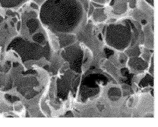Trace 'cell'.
Returning <instances> with one entry per match:
<instances>
[{
	"instance_id": "cell-1",
	"label": "cell",
	"mask_w": 158,
	"mask_h": 127,
	"mask_svg": "<svg viewBox=\"0 0 158 127\" xmlns=\"http://www.w3.org/2000/svg\"><path fill=\"white\" fill-rule=\"evenodd\" d=\"M39 17L42 25L54 34L74 33L87 19L78 0H47L40 8Z\"/></svg>"
},
{
	"instance_id": "cell-2",
	"label": "cell",
	"mask_w": 158,
	"mask_h": 127,
	"mask_svg": "<svg viewBox=\"0 0 158 127\" xmlns=\"http://www.w3.org/2000/svg\"><path fill=\"white\" fill-rule=\"evenodd\" d=\"M132 37V30L127 19L107 24L103 36L107 45L119 51L129 47Z\"/></svg>"
},
{
	"instance_id": "cell-3",
	"label": "cell",
	"mask_w": 158,
	"mask_h": 127,
	"mask_svg": "<svg viewBox=\"0 0 158 127\" xmlns=\"http://www.w3.org/2000/svg\"><path fill=\"white\" fill-rule=\"evenodd\" d=\"M12 49L21 57L23 61L29 60H38L43 57L48 58L51 54L49 43L44 46L21 37L13 39L8 45L7 49Z\"/></svg>"
},
{
	"instance_id": "cell-4",
	"label": "cell",
	"mask_w": 158,
	"mask_h": 127,
	"mask_svg": "<svg viewBox=\"0 0 158 127\" xmlns=\"http://www.w3.org/2000/svg\"><path fill=\"white\" fill-rule=\"evenodd\" d=\"M137 0H114L111 12L114 15H120L125 13L128 7L131 9L136 7Z\"/></svg>"
},
{
	"instance_id": "cell-5",
	"label": "cell",
	"mask_w": 158,
	"mask_h": 127,
	"mask_svg": "<svg viewBox=\"0 0 158 127\" xmlns=\"http://www.w3.org/2000/svg\"><path fill=\"white\" fill-rule=\"evenodd\" d=\"M54 35L58 38L59 47L62 49L77 42V36L74 33H57Z\"/></svg>"
},
{
	"instance_id": "cell-6",
	"label": "cell",
	"mask_w": 158,
	"mask_h": 127,
	"mask_svg": "<svg viewBox=\"0 0 158 127\" xmlns=\"http://www.w3.org/2000/svg\"><path fill=\"white\" fill-rule=\"evenodd\" d=\"M30 0H0V7L3 9H12L21 7Z\"/></svg>"
},
{
	"instance_id": "cell-7",
	"label": "cell",
	"mask_w": 158,
	"mask_h": 127,
	"mask_svg": "<svg viewBox=\"0 0 158 127\" xmlns=\"http://www.w3.org/2000/svg\"><path fill=\"white\" fill-rule=\"evenodd\" d=\"M26 25L29 34L32 35L37 32L42 25L40 19L37 18H31L28 19Z\"/></svg>"
},
{
	"instance_id": "cell-8",
	"label": "cell",
	"mask_w": 158,
	"mask_h": 127,
	"mask_svg": "<svg viewBox=\"0 0 158 127\" xmlns=\"http://www.w3.org/2000/svg\"><path fill=\"white\" fill-rule=\"evenodd\" d=\"M93 21L97 23H102L107 19V15L104 7L95 8L91 16Z\"/></svg>"
},
{
	"instance_id": "cell-9",
	"label": "cell",
	"mask_w": 158,
	"mask_h": 127,
	"mask_svg": "<svg viewBox=\"0 0 158 127\" xmlns=\"http://www.w3.org/2000/svg\"><path fill=\"white\" fill-rule=\"evenodd\" d=\"M32 39L33 42L43 46L46 45L48 42L46 36L41 32H36L33 34Z\"/></svg>"
},
{
	"instance_id": "cell-10",
	"label": "cell",
	"mask_w": 158,
	"mask_h": 127,
	"mask_svg": "<svg viewBox=\"0 0 158 127\" xmlns=\"http://www.w3.org/2000/svg\"><path fill=\"white\" fill-rule=\"evenodd\" d=\"M78 1L81 3L83 6L84 9L87 15V12L89 7L90 2L89 0H78Z\"/></svg>"
},
{
	"instance_id": "cell-11",
	"label": "cell",
	"mask_w": 158,
	"mask_h": 127,
	"mask_svg": "<svg viewBox=\"0 0 158 127\" xmlns=\"http://www.w3.org/2000/svg\"><path fill=\"white\" fill-rule=\"evenodd\" d=\"M89 1H90V2L105 6V5L108 4L110 2V0H89Z\"/></svg>"
},
{
	"instance_id": "cell-12",
	"label": "cell",
	"mask_w": 158,
	"mask_h": 127,
	"mask_svg": "<svg viewBox=\"0 0 158 127\" xmlns=\"http://www.w3.org/2000/svg\"><path fill=\"white\" fill-rule=\"evenodd\" d=\"M95 9V8L90 2L89 9L87 13V18H89L92 16Z\"/></svg>"
},
{
	"instance_id": "cell-13",
	"label": "cell",
	"mask_w": 158,
	"mask_h": 127,
	"mask_svg": "<svg viewBox=\"0 0 158 127\" xmlns=\"http://www.w3.org/2000/svg\"><path fill=\"white\" fill-rule=\"evenodd\" d=\"M30 6L33 10L35 11H38L40 9L39 6L35 2H33L30 3Z\"/></svg>"
},
{
	"instance_id": "cell-14",
	"label": "cell",
	"mask_w": 158,
	"mask_h": 127,
	"mask_svg": "<svg viewBox=\"0 0 158 127\" xmlns=\"http://www.w3.org/2000/svg\"><path fill=\"white\" fill-rule=\"evenodd\" d=\"M47 0H32V2H34L39 6H41Z\"/></svg>"
},
{
	"instance_id": "cell-15",
	"label": "cell",
	"mask_w": 158,
	"mask_h": 127,
	"mask_svg": "<svg viewBox=\"0 0 158 127\" xmlns=\"http://www.w3.org/2000/svg\"><path fill=\"white\" fill-rule=\"evenodd\" d=\"M144 1L154 8V0H144Z\"/></svg>"
},
{
	"instance_id": "cell-16",
	"label": "cell",
	"mask_w": 158,
	"mask_h": 127,
	"mask_svg": "<svg viewBox=\"0 0 158 127\" xmlns=\"http://www.w3.org/2000/svg\"><path fill=\"white\" fill-rule=\"evenodd\" d=\"M21 21H19L17 23V24L16 25L17 29L19 31L21 28Z\"/></svg>"
},
{
	"instance_id": "cell-17",
	"label": "cell",
	"mask_w": 158,
	"mask_h": 127,
	"mask_svg": "<svg viewBox=\"0 0 158 127\" xmlns=\"http://www.w3.org/2000/svg\"><path fill=\"white\" fill-rule=\"evenodd\" d=\"M3 21V18L2 16L0 15V24Z\"/></svg>"
}]
</instances>
